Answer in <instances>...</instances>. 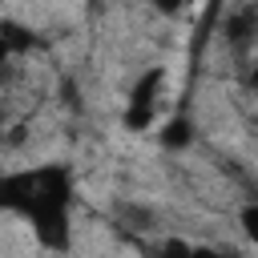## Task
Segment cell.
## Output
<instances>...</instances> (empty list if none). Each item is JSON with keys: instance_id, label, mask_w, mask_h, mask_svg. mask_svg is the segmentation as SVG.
<instances>
[{"instance_id": "6da1fadb", "label": "cell", "mask_w": 258, "mask_h": 258, "mask_svg": "<svg viewBox=\"0 0 258 258\" xmlns=\"http://www.w3.org/2000/svg\"><path fill=\"white\" fill-rule=\"evenodd\" d=\"M189 137H194V133H189V125H185V121H169V125L161 129V141H165L169 149H177V145H185Z\"/></svg>"}, {"instance_id": "7a4b0ae2", "label": "cell", "mask_w": 258, "mask_h": 258, "mask_svg": "<svg viewBox=\"0 0 258 258\" xmlns=\"http://www.w3.org/2000/svg\"><path fill=\"white\" fill-rule=\"evenodd\" d=\"M242 226H246V234L258 242V206H250V210L242 214Z\"/></svg>"}]
</instances>
